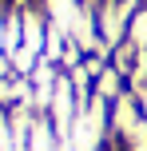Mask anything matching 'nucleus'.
<instances>
[{
  "label": "nucleus",
  "instance_id": "nucleus-1",
  "mask_svg": "<svg viewBox=\"0 0 147 151\" xmlns=\"http://www.w3.org/2000/svg\"><path fill=\"white\" fill-rule=\"evenodd\" d=\"M28 151H60V135H56L52 119L36 111L32 119V131H28Z\"/></svg>",
  "mask_w": 147,
  "mask_h": 151
},
{
  "label": "nucleus",
  "instance_id": "nucleus-2",
  "mask_svg": "<svg viewBox=\"0 0 147 151\" xmlns=\"http://www.w3.org/2000/svg\"><path fill=\"white\" fill-rule=\"evenodd\" d=\"M80 0H44V16H48V24H56V28H64V32H72V24H76V16H80Z\"/></svg>",
  "mask_w": 147,
  "mask_h": 151
},
{
  "label": "nucleus",
  "instance_id": "nucleus-3",
  "mask_svg": "<svg viewBox=\"0 0 147 151\" xmlns=\"http://www.w3.org/2000/svg\"><path fill=\"white\" fill-rule=\"evenodd\" d=\"M127 40H131L135 48H147V4L127 20Z\"/></svg>",
  "mask_w": 147,
  "mask_h": 151
},
{
  "label": "nucleus",
  "instance_id": "nucleus-4",
  "mask_svg": "<svg viewBox=\"0 0 147 151\" xmlns=\"http://www.w3.org/2000/svg\"><path fill=\"white\" fill-rule=\"evenodd\" d=\"M135 96V104H139V111H143V119H147V83H139V88H127Z\"/></svg>",
  "mask_w": 147,
  "mask_h": 151
}]
</instances>
